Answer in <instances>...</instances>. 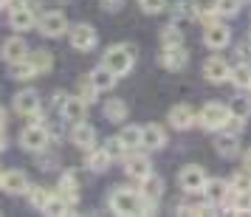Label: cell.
<instances>
[{
	"label": "cell",
	"mask_w": 251,
	"mask_h": 217,
	"mask_svg": "<svg viewBox=\"0 0 251 217\" xmlns=\"http://www.w3.org/2000/svg\"><path fill=\"white\" fill-rule=\"evenodd\" d=\"M167 144V133L161 130V124H147L144 133H141V147L147 149H164Z\"/></svg>",
	"instance_id": "obj_20"
},
{
	"label": "cell",
	"mask_w": 251,
	"mask_h": 217,
	"mask_svg": "<svg viewBox=\"0 0 251 217\" xmlns=\"http://www.w3.org/2000/svg\"><path fill=\"white\" fill-rule=\"evenodd\" d=\"M206 203H226L228 206V192H231V186H228L226 181H220V178H215V181H206Z\"/></svg>",
	"instance_id": "obj_16"
},
{
	"label": "cell",
	"mask_w": 251,
	"mask_h": 217,
	"mask_svg": "<svg viewBox=\"0 0 251 217\" xmlns=\"http://www.w3.org/2000/svg\"><path fill=\"white\" fill-rule=\"evenodd\" d=\"M107 206L116 215H141L144 212V194L133 189H113L107 197Z\"/></svg>",
	"instance_id": "obj_1"
},
{
	"label": "cell",
	"mask_w": 251,
	"mask_h": 217,
	"mask_svg": "<svg viewBox=\"0 0 251 217\" xmlns=\"http://www.w3.org/2000/svg\"><path fill=\"white\" fill-rule=\"evenodd\" d=\"M228 79L234 82L237 88H249L251 85V65H237V68H231Z\"/></svg>",
	"instance_id": "obj_30"
},
{
	"label": "cell",
	"mask_w": 251,
	"mask_h": 217,
	"mask_svg": "<svg viewBox=\"0 0 251 217\" xmlns=\"http://www.w3.org/2000/svg\"><path fill=\"white\" fill-rule=\"evenodd\" d=\"M76 189H79V183H76V178L71 175V172H65L62 178H59V194L68 200V203H76Z\"/></svg>",
	"instance_id": "obj_25"
},
{
	"label": "cell",
	"mask_w": 251,
	"mask_h": 217,
	"mask_svg": "<svg viewBox=\"0 0 251 217\" xmlns=\"http://www.w3.org/2000/svg\"><path fill=\"white\" fill-rule=\"evenodd\" d=\"M175 12L181 14V17H186V20H195V17H201V14H198V3H192V0H181V3L175 6Z\"/></svg>",
	"instance_id": "obj_36"
},
{
	"label": "cell",
	"mask_w": 251,
	"mask_h": 217,
	"mask_svg": "<svg viewBox=\"0 0 251 217\" xmlns=\"http://www.w3.org/2000/svg\"><path fill=\"white\" fill-rule=\"evenodd\" d=\"M28 62L34 65L37 73H48V71L54 68V59H51V54H46V51H34V54L28 57Z\"/></svg>",
	"instance_id": "obj_28"
},
{
	"label": "cell",
	"mask_w": 251,
	"mask_h": 217,
	"mask_svg": "<svg viewBox=\"0 0 251 217\" xmlns=\"http://www.w3.org/2000/svg\"><path fill=\"white\" fill-rule=\"evenodd\" d=\"M217 14H223V17H231V14L240 12V0H217L215 3Z\"/></svg>",
	"instance_id": "obj_37"
},
{
	"label": "cell",
	"mask_w": 251,
	"mask_h": 217,
	"mask_svg": "<svg viewBox=\"0 0 251 217\" xmlns=\"http://www.w3.org/2000/svg\"><path fill=\"white\" fill-rule=\"evenodd\" d=\"M40 31H43V37H62L68 34V20H65V14L59 12H46L43 17H40Z\"/></svg>",
	"instance_id": "obj_6"
},
{
	"label": "cell",
	"mask_w": 251,
	"mask_h": 217,
	"mask_svg": "<svg viewBox=\"0 0 251 217\" xmlns=\"http://www.w3.org/2000/svg\"><path fill=\"white\" fill-rule=\"evenodd\" d=\"M14 110L20 116H37L40 113V93L37 91H20L14 96Z\"/></svg>",
	"instance_id": "obj_10"
},
{
	"label": "cell",
	"mask_w": 251,
	"mask_h": 217,
	"mask_svg": "<svg viewBox=\"0 0 251 217\" xmlns=\"http://www.w3.org/2000/svg\"><path fill=\"white\" fill-rule=\"evenodd\" d=\"M167 9V0H141V12L147 14H158Z\"/></svg>",
	"instance_id": "obj_38"
},
{
	"label": "cell",
	"mask_w": 251,
	"mask_h": 217,
	"mask_svg": "<svg viewBox=\"0 0 251 217\" xmlns=\"http://www.w3.org/2000/svg\"><path fill=\"white\" fill-rule=\"evenodd\" d=\"M186 62H189V54H186L183 46L164 48V54H161V65L167 71H181V68H186Z\"/></svg>",
	"instance_id": "obj_12"
},
{
	"label": "cell",
	"mask_w": 251,
	"mask_h": 217,
	"mask_svg": "<svg viewBox=\"0 0 251 217\" xmlns=\"http://www.w3.org/2000/svg\"><path fill=\"white\" fill-rule=\"evenodd\" d=\"M3 175H6V172H3V169H0V186H3Z\"/></svg>",
	"instance_id": "obj_46"
},
{
	"label": "cell",
	"mask_w": 251,
	"mask_h": 217,
	"mask_svg": "<svg viewBox=\"0 0 251 217\" xmlns=\"http://www.w3.org/2000/svg\"><path fill=\"white\" fill-rule=\"evenodd\" d=\"M96 85H93L91 79H82V99H85V102H93V99H96Z\"/></svg>",
	"instance_id": "obj_40"
},
{
	"label": "cell",
	"mask_w": 251,
	"mask_h": 217,
	"mask_svg": "<svg viewBox=\"0 0 251 217\" xmlns=\"http://www.w3.org/2000/svg\"><path fill=\"white\" fill-rule=\"evenodd\" d=\"M141 133L144 130H138L136 124H127L125 130H122V141L127 144V149L133 152V149H138V144H141Z\"/></svg>",
	"instance_id": "obj_29"
},
{
	"label": "cell",
	"mask_w": 251,
	"mask_h": 217,
	"mask_svg": "<svg viewBox=\"0 0 251 217\" xmlns=\"http://www.w3.org/2000/svg\"><path fill=\"white\" fill-rule=\"evenodd\" d=\"M231 212H237V215H251V192H234Z\"/></svg>",
	"instance_id": "obj_34"
},
{
	"label": "cell",
	"mask_w": 251,
	"mask_h": 217,
	"mask_svg": "<svg viewBox=\"0 0 251 217\" xmlns=\"http://www.w3.org/2000/svg\"><path fill=\"white\" fill-rule=\"evenodd\" d=\"M3 192L9 194H25V189H28V178H25L20 169H9L6 175H3V186H0Z\"/></svg>",
	"instance_id": "obj_17"
},
{
	"label": "cell",
	"mask_w": 251,
	"mask_h": 217,
	"mask_svg": "<svg viewBox=\"0 0 251 217\" xmlns=\"http://www.w3.org/2000/svg\"><path fill=\"white\" fill-rule=\"evenodd\" d=\"M0 127H6V110L0 107Z\"/></svg>",
	"instance_id": "obj_44"
},
{
	"label": "cell",
	"mask_w": 251,
	"mask_h": 217,
	"mask_svg": "<svg viewBox=\"0 0 251 217\" xmlns=\"http://www.w3.org/2000/svg\"><path fill=\"white\" fill-rule=\"evenodd\" d=\"M34 23H37V17L28 6H17V9H12V14H9V25H12L14 31H28Z\"/></svg>",
	"instance_id": "obj_18"
},
{
	"label": "cell",
	"mask_w": 251,
	"mask_h": 217,
	"mask_svg": "<svg viewBox=\"0 0 251 217\" xmlns=\"http://www.w3.org/2000/svg\"><path fill=\"white\" fill-rule=\"evenodd\" d=\"M141 194L147 200H158L161 194H164V178L152 175V172H150L147 178H141Z\"/></svg>",
	"instance_id": "obj_24"
},
{
	"label": "cell",
	"mask_w": 251,
	"mask_h": 217,
	"mask_svg": "<svg viewBox=\"0 0 251 217\" xmlns=\"http://www.w3.org/2000/svg\"><path fill=\"white\" fill-rule=\"evenodd\" d=\"M0 57L6 59L9 65L20 62V59H28V43H25L23 37H9L3 43V48H0Z\"/></svg>",
	"instance_id": "obj_8"
},
{
	"label": "cell",
	"mask_w": 251,
	"mask_h": 217,
	"mask_svg": "<svg viewBox=\"0 0 251 217\" xmlns=\"http://www.w3.org/2000/svg\"><path fill=\"white\" fill-rule=\"evenodd\" d=\"M37 71L28 59H20V62H12V76L14 79H31Z\"/></svg>",
	"instance_id": "obj_32"
},
{
	"label": "cell",
	"mask_w": 251,
	"mask_h": 217,
	"mask_svg": "<svg viewBox=\"0 0 251 217\" xmlns=\"http://www.w3.org/2000/svg\"><path fill=\"white\" fill-rule=\"evenodd\" d=\"M28 197H31V203H34L37 209H43V206L48 203V197H51V194H48L46 189H40V186H34V189L28 192Z\"/></svg>",
	"instance_id": "obj_39"
},
{
	"label": "cell",
	"mask_w": 251,
	"mask_h": 217,
	"mask_svg": "<svg viewBox=\"0 0 251 217\" xmlns=\"http://www.w3.org/2000/svg\"><path fill=\"white\" fill-rule=\"evenodd\" d=\"M161 43H164V48H172V46H183V34L175 28V25H170L164 34H161Z\"/></svg>",
	"instance_id": "obj_35"
},
{
	"label": "cell",
	"mask_w": 251,
	"mask_h": 217,
	"mask_svg": "<svg viewBox=\"0 0 251 217\" xmlns=\"http://www.w3.org/2000/svg\"><path fill=\"white\" fill-rule=\"evenodd\" d=\"M88 79L96 85V91H110V88L116 85V73L107 68V65H102V68H93Z\"/></svg>",
	"instance_id": "obj_23"
},
{
	"label": "cell",
	"mask_w": 251,
	"mask_h": 217,
	"mask_svg": "<svg viewBox=\"0 0 251 217\" xmlns=\"http://www.w3.org/2000/svg\"><path fill=\"white\" fill-rule=\"evenodd\" d=\"M231 192H251V169H243L231 178Z\"/></svg>",
	"instance_id": "obj_31"
},
{
	"label": "cell",
	"mask_w": 251,
	"mask_h": 217,
	"mask_svg": "<svg viewBox=\"0 0 251 217\" xmlns=\"http://www.w3.org/2000/svg\"><path fill=\"white\" fill-rule=\"evenodd\" d=\"M203 43H206L209 48H215V51L226 48L228 43H231V31H228V25H223V23H212V25H206Z\"/></svg>",
	"instance_id": "obj_9"
},
{
	"label": "cell",
	"mask_w": 251,
	"mask_h": 217,
	"mask_svg": "<svg viewBox=\"0 0 251 217\" xmlns=\"http://www.w3.org/2000/svg\"><path fill=\"white\" fill-rule=\"evenodd\" d=\"M170 124L175 130H189L195 127V110L189 104H178V107H172L170 110Z\"/></svg>",
	"instance_id": "obj_19"
},
{
	"label": "cell",
	"mask_w": 251,
	"mask_h": 217,
	"mask_svg": "<svg viewBox=\"0 0 251 217\" xmlns=\"http://www.w3.org/2000/svg\"><path fill=\"white\" fill-rule=\"evenodd\" d=\"M246 169H251V149L246 152Z\"/></svg>",
	"instance_id": "obj_45"
},
{
	"label": "cell",
	"mask_w": 251,
	"mask_h": 217,
	"mask_svg": "<svg viewBox=\"0 0 251 217\" xmlns=\"http://www.w3.org/2000/svg\"><path fill=\"white\" fill-rule=\"evenodd\" d=\"M71 46L76 48V51H91L93 46H96V28H93L91 23H76L71 25Z\"/></svg>",
	"instance_id": "obj_4"
},
{
	"label": "cell",
	"mask_w": 251,
	"mask_h": 217,
	"mask_svg": "<svg viewBox=\"0 0 251 217\" xmlns=\"http://www.w3.org/2000/svg\"><path fill=\"white\" fill-rule=\"evenodd\" d=\"M133 62H136V46L125 43V46L107 48V54H104V62H102V65H107V68L116 73V76H125V73H130Z\"/></svg>",
	"instance_id": "obj_2"
},
{
	"label": "cell",
	"mask_w": 251,
	"mask_h": 217,
	"mask_svg": "<svg viewBox=\"0 0 251 217\" xmlns=\"http://www.w3.org/2000/svg\"><path fill=\"white\" fill-rule=\"evenodd\" d=\"M228 62L223 57H212V59H206V65H203V76L212 85H220V82H226L228 79Z\"/></svg>",
	"instance_id": "obj_11"
},
{
	"label": "cell",
	"mask_w": 251,
	"mask_h": 217,
	"mask_svg": "<svg viewBox=\"0 0 251 217\" xmlns=\"http://www.w3.org/2000/svg\"><path fill=\"white\" fill-rule=\"evenodd\" d=\"M249 91H251V85H249Z\"/></svg>",
	"instance_id": "obj_48"
},
{
	"label": "cell",
	"mask_w": 251,
	"mask_h": 217,
	"mask_svg": "<svg viewBox=\"0 0 251 217\" xmlns=\"http://www.w3.org/2000/svg\"><path fill=\"white\" fill-rule=\"evenodd\" d=\"M71 141H74L79 149H93L96 147V130H93V124H85V121L74 124V130H71Z\"/></svg>",
	"instance_id": "obj_15"
},
{
	"label": "cell",
	"mask_w": 251,
	"mask_h": 217,
	"mask_svg": "<svg viewBox=\"0 0 251 217\" xmlns=\"http://www.w3.org/2000/svg\"><path fill=\"white\" fill-rule=\"evenodd\" d=\"M99 6H102L104 12H122L125 0H99Z\"/></svg>",
	"instance_id": "obj_41"
},
{
	"label": "cell",
	"mask_w": 251,
	"mask_h": 217,
	"mask_svg": "<svg viewBox=\"0 0 251 217\" xmlns=\"http://www.w3.org/2000/svg\"><path fill=\"white\" fill-rule=\"evenodd\" d=\"M104 149H107V155H110V158H125L127 152H130V149H127V144L122 141V136L107 138V144H104Z\"/></svg>",
	"instance_id": "obj_33"
},
{
	"label": "cell",
	"mask_w": 251,
	"mask_h": 217,
	"mask_svg": "<svg viewBox=\"0 0 251 217\" xmlns=\"http://www.w3.org/2000/svg\"><path fill=\"white\" fill-rule=\"evenodd\" d=\"M234 116H240V119H246V116L251 113V104L249 102H243V99H237V104H234V110H231Z\"/></svg>",
	"instance_id": "obj_42"
},
{
	"label": "cell",
	"mask_w": 251,
	"mask_h": 217,
	"mask_svg": "<svg viewBox=\"0 0 251 217\" xmlns=\"http://www.w3.org/2000/svg\"><path fill=\"white\" fill-rule=\"evenodd\" d=\"M150 169H152V164H150L147 155H138V152H133V155H127V158H125V172L130 175V178H136V181L147 178Z\"/></svg>",
	"instance_id": "obj_14"
},
{
	"label": "cell",
	"mask_w": 251,
	"mask_h": 217,
	"mask_svg": "<svg viewBox=\"0 0 251 217\" xmlns=\"http://www.w3.org/2000/svg\"><path fill=\"white\" fill-rule=\"evenodd\" d=\"M85 113H88V102H85L82 96H68V99L62 102V116L68 119L71 124L85 121Z\"/></svg>",
	"instance_id": "obj_13"
},
{
	"label": "cell",
	"mask_w": 251,
	"mask_h": 217,
	"mask_svg": "<svg viewBox=\"0 0 251 217\" xmlns=\"http://www.w3.org/2000/svg\"><path fill=\"white\" fill-rule=\"evenodd\" d=\"M6 149V133H3V127H0V152Z\"/></svg>",
	"instance_id": "obj_43"
},
{
	"label": "cell",
	"mask_w": 251,
	"mask_h": 217,
	"mask_svg": "<svg viewBox=\"0 0 251 217\" xmlns=\"http://www.w3.org/2000/svg\"><path fill=\"white\" fill-rule=\"evenodd\" d=\"M104 116L110 119V121H125L127 119V104L122 99H110V102L104 104Z\"/></svg>",
	"instance_id": "obj_27"
},
{
	"label": "cell",
	"mask_w": 251,
	"mask_h": 217,
	"mask_svg": "<svg viewBox=\"0 0 251 217\" xmlns=\"http://www.w3.org/2000/svg\"><path fill=\"white\" fill-rule=\"evenodd\" d=\"M68 206L71 203L62 197V194H51L48 203L43 206V212H46V215H54V217H62V215H68Z\"/></svg>",
	"instance_id": "obj_26"
},
{
	"label": "cell",
	"mask_w": 251,
	"mask_h": 217,
	"mask_svg": "<svg viewBox=\"0 0 251 217\" xmlns=\"http://www.w3.org/2000/svg\"><path fill=\"white\" fill-rule=\"evenodd\" d=\"M110 155H107V149L104 147H93V149H88V158H85V164H88V169H93V172H104L107 167H110Z\"/></svg>",
	"instance_id": "obj_21"
},
{
	"label": "cell",
	"mask_w": 251,
	"mask_h": 217,
	"mask_svg": "<svg viewBox=\"0 0 251 217\" xmlns=\"http://www.w3.org/2000/svg\"><path fill=\"white\" fill-rule=\"evenodd\" d=\"M178 183H181L183 192H201L206 186V172L198 167V164H189V167H183L181 172H178Z\"/></svg>",
	"instance_id": "obj_5"
},
{
	"label": "cell",
	"mask_w": 251,
	"mask_h": 217,
	"mask_svg": "<svg viewBox=\"0 0 251 217\" xmlns=\"http://www.w3.org/2000/svg\"><path fill=\"white\" fill-rule=\"evenodd\" d=\"M6 3H9V0H0V9H3V6H6Z\"/></svg>",
	"instance_id": "obj_47"
},
{
	"label": "cell",
	"mask_w": 251,
	"mask_h": 217,
	"mask_svg": "<svg viewBox=\"0 0 251 217\" xmlns=\"http://www.w3.org/2000/svg\"><path fill=\"white\" fill-rule=\"evenodd\" d=\"M228 119H231V110L220 102H209L201 110V127L203 130H220V127L228 124Z\"/></svg>",
	"instance_id": "obj_3"
},
{
	"label": "cell",
	"mask_w": 251,
	"mask_h": 217,
	"mask_svg": "<svg viewBox=\"0 0 251 217\" xmlns=\"http://www.w3.org/2000/svg\"><path fill=\"white\" fill-rule=\"evenodd\" d=\"M20 144H23V149H28V152H40V149H46V144H48V133L40 124H31L20 133Z\"/></svg>",
	"instance_id": "obj_7"
},
{
	"label": "cell",
	"mask_w": 251,
	"mask_h": 217,
	"mask_svg": "<svg viewBox=\"0 0 251 217\" xmlns=\"http://www.w3.org/2000/svg\"><path fill=\"white\" fill-rule=\"evenodd\" d=\"M215 147H217V155H223V158H234L237 155V133H223V136L215 138Z\"/></svg>",
	"instance_id": "obj_22"
}]
</instances>
